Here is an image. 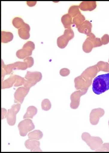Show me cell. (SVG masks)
<instances>
[{
  "instance_id": "obj_35",
  "label": "cell",
  "mask_w": 109,
  "mask_h": 153,
  "mask_svg": "<svg viewBox=\"0 0 109 153\" xmlns=\"http://www.w3.org/2000/svg\"><path fill=\"white\" fill-rule=\"evenodd\" d=\"M7 114H8V112L7 111L6 109L2 108V120L7 118Z\"/></svg>"
},
{
  "instance_id": "obj_9",
  "label": "cell",
  "mask_w": 109,
  "mask_h": 153,
  "mask_svg": "<svg viewBox=\"0 0 109 153\" xmlns=\"http://www.w3.org/2000/svg\"><path fill=\"white\" fill-rule=\"evenodd\" d=\"M87 92L82 91L80 90L76 91L75 92H73L70 95V100L71 103L70 106L72 109H77L79 107L80 103V98L82 96L85 95Z\"/></svg>"
},
{
  "instance_id": "obj_30",
  "label": "cell",
  "mask_w": 109,
  "mask_h": 153,
  "mask_svg": "<svg viewBox=\"0 0 109 153\" xmlns=\"http://www.w3.org/2000/svg\"><path fill=\"white\" fill-rule=\"evenodd\" d=\"M96 152H109V143H104L101 146Z\"/></svg>"
},
{
  "instance_id": "obj_26",
  "label": "cell",
  "mask_w": 109,
  "mask_h": 153,
  "mask_svg": "<svg viewBox=\"0 0 109 153\" xmlns=\"http://www.w3.org/2000/svg\"><path fill=\"white\" fill-rule=\"evenodd\" d=\"M88 38L91 40V42L93 43L94 48H97V47H100L103 45V44L102 43V41L100 38H96L95 35L93 33L91 34L90 36H88Z\"/></svg>"
},
{
  "instance_id": "obj_23",
  "label": "cell",
  "mask_w": 109,
  "mask_h": 153,
  "mask_svg": "<svg viewBox=\"0 0 109 153\" xmlns=\"http://www.w3.org/2000/svg\"><path fill=\"white\" fill-rule=\"evenodd\" d=\"M85 20H86V18L85 16H83L80 12L78 16L73 18V24L75 25L76 27L78 28Z\"/></svg>"
},
{
  "instance_id": "obj_31",
  "label": "cell",
  "mask_w": 109,
  "mask_h": 153,
  "mask_svg": "<svg viewBox=\"0 0 109 153\" xmlns=\"http://www.w3.org/2000/svg\"><path fill=\"white\" fill-rule=\"evenodd\" d=\"M25 81V79L24 77H22L18 75V80L16 82L14 85V87H19V86H24V84Z\"/></svg>"
},
{
  "instance_id": "obj_28",
  "label": "cell",
  "mask_w": 109,
  "mask_h": 153,
  "mask_svg": "<svg viewBox=\"0 0 109 153\" xmlns=\"http://www.w3.org/2000/svg\"><path fill=\"white\" fill-rule=\"evenodd\" d=\"M80 13L79 6L76 5L70 7L68 10V14H69L72 18L73 17V18L78 16Z\"/></svg>"
},
{
  "instance_id": "obj_33",
  "label": "cell",
  "mask_w": 109,
  "mask_h": 153,
  "mask_svg": "<svg viewBox=\"0 0 109 153\" xmlns=\"http://www.w3.org/2000/svg\"><path fill=\"white\" fill-rule=\"evenodd\" d=\"M24 61L26 62L28 65V68L32 67L34 65V58L32 57H28L24 59Z\"/></svg>"
},
{
  "instance_id": "obj_22",
  "label": "cell",
  "mask_w": 109,
  "mask_h": 153,
  "mask_svg": "<svg viewBox=\"0 0 109 153\" xmlns=\"http://www.w3.org/2000/svg\"><path fill=\"white\" fill-rule=\"evenodd\" d=\"M43 136L42 132L39 130H36L30 132L28 134V137L30 140H40L42 139Z\"/></svg>"
},
{
  "instance_id": "obj_24",
  "label": "cell",
  "mask_w": 109,
  "mask_h": 153,
  "mask_svg": "<svg viewBox=\"0 0 109 153\" xmlns=\"http://www.w3.org/2000/svg\"><path fill=\"white\" fill-rule=\"evenodd\" d=\"M93 48H94V46L93 43L88 39V38H87V39L85 40L82 45L83 51L86 53H90L92 51V49Z\"/></svg>"
},
{
  "instance_id": "obj_17",
  "label": "cell",
  "mask_w": 109,
  "mask_h": 153,
  "mask_svg": "<svg viewBox=\"0 0 109 153\" xmlns=\"http://www.w3.org/2000/svg\"><path fill=\"white\" fill-rule=\"evenodd\" d=\"M17 80H18V75H14L10 76L8 79L2 82L1 88L2 89H4L10 88L12 87L13 86H14V85L17 81Z\"/></svg>"
},
{
  "instance_id": "obj_8",
  "label": "cell",
  "mask_w": 109,
  "mask_h": 153,
  "mask_svg": "<svg viewBox=\"0 0 109 153\" xmlns=\"http://www.w3.org/2000/svg\"><path fill=\"white\" fill-rule=\"evenodd\" d=\"M74 81L76 90L87 92L89 87L93 82V80H85L81 76H79L75 78Z\"/></svg>"
},
{
  "instance_id": "obj_36",
  "label": "cell",
  "mask_w": 109,
  "mask_h": 153,
  "mask_svg": "<svg viewBox=\"0 0 109 153\" xmlns=\"http://www.w3.org/2000/svg\"><path fill=\"white\" fill-rule=\"evenodd\" d=\"M1 72H2V82L3 81V79L4 77L5 76L7 75L6 71H5L4 68V66H3V63H2V70H1Z\"/></svg>"
},
{
  "instance_id": "obj_15",
  "label": "cell",
  "mask_w": 109,
  "mask_h": 153,
  "mask_svg": "<svg viewBox=\"0 0 109 153\" xmlns=\"http://www.w3.org/2000/svg\"><path fill=\"white\" fill-rule=\"evenodd\" d=\"M92 25L91 22H89L88 20H85L82 23V24L78 28V30L80 33L85 34L88 37L92 33Z\"/></svg>"
},
{
  "instance_id": "obj_5",
  "label": "cell",
  "mask_w": 109,
  "mask_h": 153,
  "mask_svg": "<svg viewBox=\"0 0 109 153\" xmlns=\"http://www.w3.org/2000/svg\"><path fill=\"white\" fill-rule=\"evenodd\" d=\"M18 129L20 136L24 137L27 135L28 132L35 129V126L32 120L26 118L19 123Z\"/></svg>"
},
{
  "instance_id": "obj_32",
  "label": "cell",
  "mask_w": 109,
  "mask_h": 153,
  "mask_svg": "<svg viewBox=\"0 0 109 153\" xmlns=\"http://www.w3.org/2000/svg\"><path fill=\"white\" fill-rule=\"evenodd\" d=\"M70 73V71L69 69L67 68H63L60 71V74L62 76H67L69 75Z\"/></svg>"
},
{
  "instance_id": "obj_3",
  "label": "cell",
  "mask_w": 109,
  "mask_h": 153,
  "mask_svg": "<svg viewBox=\"0 0 109 153\" xmlns=\"http://www.w3.org/2000/svg\"><path fill=\"white\" fill-rule=\"evenodd\" d=\"M24 78L25 81L24 86L27 88L30 89L41 81L42 79V74L38 71L31 72L28 71Z\"/></svg>"
},
{
  "instance_id": "obj_7",
  "label": "cell",
  "mask_w": 109,
  "mask_h": 153,
  "mask_svg": "<svg viewBox=\"0 0 109 153\" xmlns=\"http://www.w3.org/2000/svg\"><path fill=\"white\" fill-rule=\"evenodd\" d=\"M21 108V104L18 103L16 104L13 105L8 111V114L7 116V123L10 126H14L15 124L16 120V114L18 113Z\"/></svg>"
},
{
  "instance_id": "obj_19",
  "label": "cell",
  "mask_w": 109,
  "mask_h": 153,
  "mask_svg": "<svg viewBox=\"0 0 109 153\" xmlns=\"http://www.w3.org/2000/svg\"><path fill=\"white\" fill-rule=\"evenodd\" d=\"M61 22L66 29H71L72 25L73 24V19L69 14H66L62 16L61 18Z\"/></svg>"
},
{
  "instance_id": "obj_39",
  "label": "cell",
  "mask_w": 109,
  "mask_h": 153,
  "mask_svg": "<svg viewBox=\"0 0 109 153\" xmlns=\"http://www.w3.org/2000/svg\"></svg>"
},
{
  "instance_id": "obj_25",
  "label": "cell",
  "mask_w": 109,
  "mask_h": 153,
  "mask_svg": "<svg viewBox=\"0 0 109 153\" xmlns=\"http://www.w3.org/2000/svg\"><path fill=\"white\" fill-rule=\"evenodd\" d=\"M96 65L98 68L99 72L104 71L109 73V63H108L105 62L99 61L97 63Z\"/></svg>"
},
{
  "instance_id": "obj_27",
  "label": "cell",
  "mask_w": 109,
  "mask_h": 153,
  "mask_svg": "<svg viewBox=\"0 0 109 153\" xmlns=\"http://www.w3.org/2000/svg\"><path fill=\"white\" fill-rule=\"evenodd\" d=\"M18 34L19 37L21 38V39L27 40L30 38V31L27 30L25 28H20L18 30Z\"/></svg>"
},
{
  "instance_id": "obj_4",
  "label": "cell",
  "mask_w": 109,
  "mask_h": 153,
  "mask_svg": "<svg viewBox=\"0 0 109 153\" xmlns=\"http://www.w3.org/2000/svg\"><path fill=\"white\" fill-rule=\"evenodd\" d=\"M74 37V33L73 30L66 29L64 34L58 37L57 40V46L60 49H64L67 46L70 40H72Z\"/></svg>"
},
{
  "instance_id": "obj_6",
  "label": "cell",
  "mask_w": 109,
  "mask_h": 153,
  "mask_svg": "<svg viewBox=\"0 0 109 153\" xmlns=\"http://www.w3.org/2000/svg\"><path fill=\"white\" fill-rule=\"evenodd\" d=\"M2 63H3L4 68L6 71L7 75H9L12 73L13 71L16 70H26L28 68V65L26 62H16L12 64L6 65L2 59Z\"/></svg>"
},
{
  "instance_id": "obj_2",
  "label": "cell",
  "mask_w": 109,
  "mask_h": 153,
  "mask_svg": "<svg viewBox=\"0 0 109 153\" xmlns=\"http://www.w3.org/2000/svg\"><path fill=\"white\" fill-rule=\"evenodd\" d=\"M82 140L85 141L91 150H96L103 144V140L99 137L91 136L88 132H84L81 136Z\"/></svg>"
},
{
  "instance_id": "obj_14",
  "label": "cell",
  "mask_w": 109,
  "mask_h": 153,
  "mask_svg": "<svg viewBox=\"0 0 109 153\" xmlns=\"http://www.w3.org/2000/svg\"><path fill=\"white\" fill-rule=\"evenodd\" d=\"M34 50L31 48L27 46H23L22 48L19 50L16 53V56L18 58L22 59H25V58L30 57L32 55Z\"/></svg>"
},
{
  "instance_id": "obj_18",
  "label": "cell",
  "mask_w": 109,
  "mask_h": 153,
  "mask_svg": "<svg viewBox=\"0 0 109 153\" xmlns=\"http://www.w3.org/2000/svg\"><path fill=\"white\" fill-rule=\"evenodd\" d=\"M12 24L16 28L20 29V28H25L27 30L30 31V26L29 25L26 24L22 19L16 17L13 19L12 21Z\"/></svg>"
},
{
  "instance_id": "obj_34",
  "label": "cell",
  "mask_w": 109,
  "mask_h": 153,
  "mask_svg": "<svg viewBox=\"0 0 109 153\" xmlns=\"http://www.w3.org/2000/svg\"><path fill=\"white\" fill-rule=\"evenodd\" d=\"M101 41L103 45H106L109 43V36L108 34H104L101 38Z\"/></svg>"
},
{
  "instance_id": "obj_1",
  "label": "cell",
  "mask_w": 109,
  "mask_h": 153,
  "mask_svg": "<svg viewBox=\"0 0 109 153\" xmlns=\"http://www.w3.org/2000/svg\"><path fill=\"white\" fill-rule=\"evenodd\" d=\"M92 90L97 95L102 94L109 90V73L96 77L92 82Z\"/></svg>"
},
{
  "instance_id": "obj_10",
  "label": "cell",
  "mask_w": 109,
  "mask_h": 153,
  "mask_svg": "<svg viewBox=\"0 0 109 153\" xmlns=\"http://www.w3.org/2000/svg\"><path fill=\"white\" fill-rule=\"evenodd\" d=\"M105 111L103 108H97L91 111L90 115V121L91 124L93 126H96L101 117L104 115Z\"/></svg>"
},
{
  "instance_id": "obj_16",
  "label": "cell",
  "mask_w": 109,
  "mask_h": 153,
  "mask_svg": "<svg viewBox=\"0 0 109 153\" xmlns=\"http://www.w3.org/2000/svg\"><path fill=\"white\" fill-rule=\"evenodd\" d=\"M79 8L82 11H92L96 8V1H83L79 4Z\"/></svg>"
},
{
  "instance_id": "obj_13",
  "label": "cell",
  "mask_w": 109,
  "mask_h": 153,
  "mask_svg": "<svg viewBox=\"0 0 109 153\" xmlns=\"http://www.w3.org/2000/svg\"><path fill=\"white\" fill-rule=\"evenodd\" d=\"M25 146L31 152H42L40 149V142L38 140L29 139L26 141Z\"/></svg>"
},
{
  "instance_id": "obj_11",
  "label": "cell",
  "mask_w": 109,
  "mask_h": 153,
  "mask_svg": "<svg viewBox=\"0 0 109 153\" xmlns=\"http://www.w3.org/2000/svg\"><path fill=\"white\" fill-rule=\"evenodd\" d=\"M30 89L24 87H20L17 89L14 93V103H20L22 104L25 98L30 92Z\"/></svg>"
},
{
  "instance_id": "obj_20",
  "label": "cell",
  "mask_w": 109,
  "mask_h": 153,
  "mask_svg": "<svg viewBox=\"0 0 109 153\" xmlns=\"http://www.w3.org/2000/svg\"><path fill=\"white\" fill-rule=\"evenodd\" d=\"M37 112H38L37 108L35 106H29L27 108L26 112L23 118L24 119H26V118L32 119L34 116L36 115Z\"/></svg>"
},
{
  "instance_id": "obj_21",
  "label": "cell",
  "mask_w": 109,
  "mask_h": 153,
  "mask_svg": "<svg viewBox=\"0 0 109 153\" xmlns=\"http://www.w3.org/2000/svg\"><path fill=\"white\" fill-rule=\"evenodd\" d=\"M14 36L10 32L2 31L1 32V42L2 43H8L12 41Z\"/></svg>"
},
{
  "instance_id": "obj_29",
  "label": "cell",
  "mask_w": 109,
  "mask_h": 153,
  "mask_svg": "<svg viewBox=\"0 0 109 153\" xmlns=\"http://www.w3.org/2000/svg\"><path fill=\"white\" fill-rule=\"evenodd\" d=\"M52 107V104L48 99H45L42 102V108L43 110L49 111Z\"/></svg>"
},
{
  "instance_id": "obj_38",
  "label": "cell",
  "mask_w": 109,
  "mask_h": 153,
  "mask_svg": "<svg viewBox=\"0 0 109 153\" xmlns=\"http://www.w3.org/2000/svg\"></svg>"
},
{
  "instance_id": "obj_37",
  "label": "cell",
  "mask_w": 109,
  "mask_h": 153,
  "mask_svg": "<svg viewBox=\"0 0 109 153\" xmlns=\"http://www.w3.org/2000/svg\"><path fill=\"white\" fill-rule=\"evenodd\" d=\"M37 4V2H27V4L29 7H34Z\"/></svg>"
},
{
  "instance_id": "obj_12",
  "label": "cell",
  "mask_w": 109,
  "mask_h": 153,
  "mask_svg": "<svg viewBox=\"0 0 109 153\" xmlns=\"http://www.w3.org/2000/svg\"><path fill=\"white\" fill-rule=\"evenodd\" d=\"M98 72V68L96 65H94L87 68L82 73L80 76L85 80H93L96 77Z\"/></svg>"
}]
</instances>
